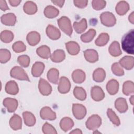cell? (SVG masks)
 Returning a JSON list of instances; mask_svg holds the SVG:
<instances>
[{"label": "cell", "mask_w": 134, "mask_h": 134, "mask_svg": "<svg viewBox=\"0 0 134 134\" xmlns=\"http://www.w3.org/2000/svg\"><path fill=\"white\" fill-rule=\"evenodd\" d=\"M44 15L48 18H54L59 14V10L52 5L46 6L44 9Z\"/></svg>", "instance_id": "cell-32"}, {"label": "cell", "mask_w": 134, "mask_h": 134, "mask_svg": "<svg viewBox=\"0 0 134 134\" xmlns=\"http://www.w3.org/2000/svg\"><path fill=\"white\" fill-rule=\"evenodd\" d=\"M72 78L74 83L81 84L84 82L86 78V75L83 70L76 69L72 72Z\"/></svg>", "instance_id": "cell-19"}, {"label": "cell", "mask_w": 134, "mask_h": 134, "mask_svg": "<svg viewBox=\"0 0 134 134\" xmlns=\"http://www.w3.org/2000/svg\"><path fill=\"white\" fill-rule=\"evenodd\" d=\"M112 72L114 74L118 76H123L125 74L124 70L118 62L114 63L111 67Z\"/></svg>", "instance_id": "cell-42"}, {"label": "cell", "mask_w": 134, "mask_h": 134, "mask_svg": "<svg viewBox=\"0 0 134 134\" xmlns=\"http://www.w3.org/2000/svg\"><path fill=\"white\" fill-rule=\"evenodd\" d=\"M42 130L43 133L44 134H57V131L55 128L49 124L48 122H45L42 128Z\"/></svg>", "instance_id": "cell-45"}, {"label": "cell", "mask_w": 134, "mask_h": 134, "mask_svg": "<svg viewBox=\"0 0 134 134\" xmlns=\"http://www.w3.org/2000/svg\"><path fill=\"white\" fill-rule=\"evenodd\" d=\"M95 130H96L95 131H94V132H93V133H100V132H98V131H97L96 129Z\"/></svg>", "instance_id": "cell-54"}, {"label": "cell", "mask_w": 134, "mask_h": 134, "mask_svg": "<svg viewBox=\"0 0 134 134\" xmlns=\"http://www.w3.org/2000/svg\"><path fill=\"white\" fill-rule=\"evenodd\" d=\"M119 64L126 70H131L134 66V58L132 56L126 55L122 57L119 61Z\"/></svg>", "instance_id": "cell-13"}, {"label": "cell", "mask_w": 134, "mask_h": 134, "mask_svg": "<svg viewBox=\"0 0 134 134\" xmlns=\"http://www.w3.org/2000/svg\"><path fill=\"white\" fill-rule=\"evenodd\" d=\"M91 96L94 100L99 102L104 98L105 93L100 86H94L91 88Z\"/></svg>", "instance_id": "cell-10"}, {"label": "cell", "mask_w": 134, "mask_h": 134, "mask_svg": "<svg viewBox=\"0 0 134 134\" xmlns=\"http://www.w3.org/2000/svg\"><path fill=\"white\" fill-rule=\"evenodd\" d=\"M102 124V118L98 115H92L87 119L85 125L90 130H95L98 128Z\"/></svg>", "instance_id": "cell-5"}, {"label": "cell", "mask_w": 134, "mask_h": 134, "mask_svg": "<svg viewBox=\"0 0 134 134\" xmlns=\"http://www.w3.org/2000/svg\"><path fill=\"white\" fill-rule=\"evenodd\" d=\"M106 77L105 71L100 68L95 69L93 73V79L96 82H102Z\"/></svg>", "instance_id": "cell-33"}, {"label": "cell", "mask_w": 134, "mask_h": 134, "mask_svg": "<svg viewBox=\"0 0 134 134\" xmlns=\"http://www.w3.org/2000/svg\"><path fill=\"white\" fill-rule=\"evenodd\" d=\"M24 12L28 15L35 14L38 10V7L35 3L32 1H27L23 6Z\"/></svg>", "instance_id": "cell-27"}, {"label": "cell", "mask_w": 134, "mask_h": 134, "mask_svg": "<svg viewBox=\"0 0 134 134\" xmlns=\"http://www.w3.org/2000/svg\"><path fill=\"white\" fill-rule=\"evenodd\" d=\"M36 53L38 55L44 59H48L51 55L50 49L46 45H43L38 47L36 49Z\"/></svg>", "instance_id": "cell-30"}, {"label": "cell", "mask_w": 134, "mask_h": 134, "mask_svg": "<svg viewBox=\"0 0 134 134\" xmlns=\"http://www.w3.org/2000/svg\"><path fill=\"white\" fill-rule=\"evenodd\" d=\"M12 49L16 53H20L26 51V46L23 41H18L13 44Z\"/></svg>", "instance_id": "cell-43"}, {"label": "cell", "mask_w": 134, "mask_h": 134, "mask_svg": "<svg viewBox=\"0 0 134 134\" xmlns=\"http://www.w3.org/2000/svg\"><path fill=\"white\" fill-rule=\"evenodd\" d=\"M107 115L110 121L116 126H119L120 125V121L116 113L111 108H108L107 110Z\"/></svg>", "instance_id": "cell-40"}, {"label": "cell", "mask_w": 134, "mask_h": 134, "mask_svg": "<svg viewBox=\"0 0 134 134\" xmlns=\"http://www.w3.org/2000/svg\"><path fill=\"white\" fill-rule=\"evenodd\" d=\"M51 2L54 4V5L60 7H62L64 3L65 2V1L64 0H61V1H58V0H54V1H52Z\"/></svg>", "instance_id": "cell-49"}, {"label": "cell", "mask_w": 134, "mask_h": 134, "mask_svg": "<svg viewBox=\"0 0 134 134\" xmlns=\"http://www.w3.org/2000/svg\"><path fill=\"white\" fill-rule=\"evenodd\" d=\"M50 59L53 62L59 63L63 61L65 58V53L63 50L57 49L50 55Z\"/></svg>", "instance_id": "cell-29"}, {"label": "cell", "mask_w": 134, "mask_h": 134, "mask_svg": "<svg viewBox=\"0 0 134 134\" xmlns=\"http://www.w3.org/2000/svg\"><path fill=\"white\" fill-rule=\"evenodd\" d=\"M73 94L75 98L81 101L84 100L86 98V91L82 87H75L73 90Z\"/></svg>", "instance_id": "cell-36"}, {"label": "cell", "mask_w": 134, "mask_h": 134, "mask_svg": "<svg viewBox=\"0 0 134 134\" xmlns=\"http://www.w3.org/2000/svg\"><path fill=\"white\" fill-rule=\"evenodd\" d=\"M3 105L7 108L9 113H13L16 111L18 107V101L15 98L7 97L3 102Z\"/></svg>", "instance_id": "cell-11"}, {"label": "cell", "mask_w": 134, "mask_h": 134, "mask_svg": "<svg viewBox=\"0 0 134 134\" xmlns=\"http://www.w3.org/2000/svg\"><path fill=\"white\" fill-rule=\"evenodd\" d=\"M23 117L25 124L28 127H32L35 125L36 119L35 116L30 111H26L23 113Z\"/></svg>", "instance_id": "cell-28"}, {"label": "cell", "mask_w": 134, "mask_h": 134, "mask_svg": "<svg viewBox=\"0 0 134 134\" xmlns=\"http://www.w3.org/2000/svg\"><path fill=\"white\" fill-rule=\"evenodd\" d=\"M30 61V58L27 55H19L17 59V62L19 64L24 68H27L29 65Z\"/></svg>", "instance_id": "cell-44"}, {"label": "cell", "mask_w": 134, "mask_h": 134, "mask_svg": "<svg viewBox=\"0 0 134 134\" xmlns=\"http://www.w3.org/2000/svg\"><path fill=\"white\" fill-rule=\"evenodd\" d=\"M108 51L110 54L114 57H117L120 55L122 53L120 49V44L117 41H113L109 46Z\"/></svg>", "instance_id": "cell-26"}, {"label": "cell", "mask_w": 134, "mask_h": 134, "mask_svg": "<svg viewBox=\"0 0 134 134\" xmlns=\"http://www.w3.org/2000/svg\"><path fill=\"white\" fill-rule=\"evenodd\" d=\"M133 95H131V97L129 98V100H130V103H131V104L132 105H133V102H134V99H133Z\"/></svg>", "instance_id": "cell-53"}, {"label": "cell", "mask_w": 134, "mask_h": 134, "mask_svg": "<svg viewBox=\"0 0 134 134\" xmlns=\"http://www.w3.org/2000/svg\"><path fill=\"white\" fill-rule=\"evenodd\" d=\"M70 133H74V134H82V131H81V129H74L73 130H72V131H71L70 132Z\"/></svg>", "instance_id": "cell-52"}, {"label": "cell", "mask_w": 134, "mask_h": 134, "mask_svg": "<svg viewBox=\"0 0 134 134\" xmlns=\"http://www.w3.org/2000/svg\"><path fill=\"white\" fill-rule=\"evenodd\" d=\"M65 47L68 53L72 55H77L80 51L79 44L75 41H70L65 43Z\"/></svg>", "instance_id": "cell-17"}, {"label": "cell", "mask_w": 134, "mask_h": 134, "mask_svg": "<svg viewBox=\"0 0 134 134\" xmlns=\"http://www.w3.org/2000/svg\"><path fill=\"white\" fill-rule=\"evenodd\" d=\"M109 40V36L107 33H101L95 41V43L98 47H103L106 45Z\"/></svg>", "instance_id": "cell-35"}, {"label": "cell", "mask_w": 134, "mask_h": 134, "mask_svg": "<svg viewBox=\"0 0 134 134\" xmlns=\"http://www.w3.org/2000/svg\"><path fill=\"white\" fill-rule=\"evenodd\" d=\"M71 88V83L68 78L65 76L60 77L58 86L59 92L61 94L68 93Z\"/></svg>", "instance_id": "cell-7"}, {"label": "cell", "mask_w": 134, "mask_h": 134, "mask_svg": "<svg viewBox=\"0 0 134 134\" xmlns=\"http://www.w3.org/2000/svg\"><path fill=\"white\" fill-rule=\"evenodd\" d=\"M40 116L43 120H54L57 118L55 113L48 106H45L41 108L40 111Z\"/></svg>", "instance_id": "cell-8"}, {"label": "cell", "mask_w": 134, "mask_h": 134, "mask_svg": "<svg viewBox=\"0 0 134 134\" xmlns=\"http://www.w3.org/2000/svg\"><path fill=\"white\" fill-rule=\"evenodd\" d=\"M74 123L73 120L70 117H65L61 119L60 122V127L64 132H66L72 128Z\"/></svg>", "instance_id": "cell-23"}, {"label": "cell", "mask_w": 134, "mask_h": 134, "mask_svg": "<svg viewBox=\"0 0 134 134\" xmlns=\"http://www.w3.org/2000/svg\"><path fill=\"white\" fill-rule=\"evenodd\" d=\"M83 53L85 59L90 63H95L98 60V52L94 49H86L83 52Z\"/></svg>", "instance_id": "cell-16"}, {"label": "cell", "mask_w": 134, "mask_h": 134, "mask_svg": "<svg viewBox=\"0 0 134 134\" xmlns=\"http://www.w3.org/2000/svg\"><path fill=\"white\" fill-rule=\"evenodd\" d=\"M14 39L13 33L8 30H4L1 33V40L4 43H9Z\"/></svg>", "instance_id": "cell-39"}, {"label": "cell", "mask_w": 134, "mask_h": 134, "mask_svg": "<svg viewBox=\"0 0 134 134\" xmlns=\"http://www.w3.org/2000/svg\"><path fill=\"white\" fill-rule=\"evenodd\" d=\"M2 24L6 26H14L16 23L17 19L16 15L13 13H7L3 15L1 17Z\"/></svg>", "instance_id": "cell-14"}, {"label": "cell", "mask_w": 134, "mask_h": 134, "mask_svg": "<svg viewBox=\"0 0 134 134\" xmlns=\"http://www.w3.org/2000/svg\"><path fill=\"white\" fill-rule=\"evenodd\" d=\"M73 26L76 33L79 34H81L83 32L87 27V20L85 18H82L79 22H74Z\"/></svg>", "instance_id": "cell-34"}, {"label": "cell", "mask_w": 134, "mask_h": 134, "mask_svg": "<svg viewBox=\"0 0 134 134\" xmlns=\"http://www.w3.org/2000/svg\"><path fill=\"white\" fill-rule=\"evenodd\" d=\"M134 31L131 29L126 33L121 39V47L123 50L128 54H133Z\"/></svg>", "instance_id": "cell-1"}, {"label": "cell", "mask_w": 134, "mask_h": 134, "mask_svg": "<svg viewBox=\"0 0 134 134\" xmlns=\"http://www.w3.org/2000/svg\"><path fill=\"white\" fill-rule=\"evenodd\" d=\"M106 5V2L103 0H94L92 2V6L94 9L99 10L103 9Z\"/></svg>", "instance_id": "cell-46"}, {"label": "cell", "mask_w": 134, "mask_h": 134, "mask_svg": "<svg viewBox=\"0 0 134 134\" xmlns=\"http://www.w3.org/2000/svg\"><path fill=\"white\" fill-rule=\"evenodd\" d=\"M9 126L14 130L20 129L22 127V119L21 117L18 115L14 114L9 120Z\"/></svg>", "instance_id": "cell-18"}, {"label": "cell", "mask_w": 134, "mask_h": 134, "mask_svg": "<svg viewBox=\"0 0 134 134\" xmlns=\"http://www.w3.org/2000/svg\"><path fill=\"white\" fill-rule=\"evenodd\" d=\"M46 32L48 37L52 40H58L61 37L60 30L55 26L49 25L46 29Z\"/></svg>", "instance_id": "cell-12"}, {"label": "cell", "mask_w": 134, "mask_h": 134, "mask_svg": "<svg viewBox=\"0 0 134 134\" xmlns=\"http://www.w3.org/2000/svg\"><path fill=\"white\" fill-rule=\"evenodd\" d=\"M0 8L3 11L9 10V8L6 3V2L4 0H0Z\"/></svg>", "instance_id": "cell-48"}, {"label": "cell", "mask_w": 134, "mask_h": 134, "mask_svg": "<svg viewBox=\"0 0 134 134\" xmlns=\"http://www.w3.org/2000/svg\"><path fill=\"white\" fill-rule=\"evenodd\" d=\"M11 57L10 51L6 49L0 50V62L1 63H5L8 62Z\"/></svg>", "instance_id": "cell-41"}, {"label": "cell", "mask_w": 134, "mask_h": 134, "mask_svg": "<svg viewBox=\"0 0 134 134\" xmlns=\"http://www.w3.org/2000/svg\"><path fill=\"white\" fill-rule=\"evenodd\" d=\"M40 34L36 31L29 32L26 37L28 43L31 46H35L38 44L40 41Z\"/></svg>", "instance_id": "cell-15"}, {"label": "cell", "mask_w": 134, "mask_h": 134, "mask_svg": "<svg viewBox=\"0 0 134 134\" xmlns=\"http://www.w3.org/2000/svg\"><path fill=\"white\" fill-rule=\"evenodd\" d=\"M57 21L60 29L66 35L71 36L73 32V29L70 19L66 16H62Z\"/></svg>", "instance_id": "cell-2"}, {"label": "cell", "mask_w": 134, "mask_h": 134, "mask_svg": "<svg viewBox=\"0 0 134 134\" xmlns=\"http://www.w3.org/2000/svg\"><path fill=\"white\" fill-rule=\"evenodd\" d=\"M72 112L74 116L79 120L82 119L86 115V107L80 104H73L72 105Z\"/></svg>", "instance_id": "cell-6"}, {"label": "cell", "mask_w": 134, "mask_h": 134, "mask_svg": "<svg viewBox=\"0 0 134 134\" xmlns=\"http://www.w3.org/2000/svg\"><path fill=\"white\" fill-rule=\"evenodd\" d=\"M115 107L120 113H124L128 110V106L125 98L119 97L116 99L115 102Z\"/></svg>", "instance_id": "cell-22"}, {"label": "cell", "mask_w": 134, "mask_h": 134, "mask_svg": "<svg viewBox=\"0 0 134 134\" xmlns=\"http://www.w3.org/2000/svg\"><path fill=\"white\" fill-rule=\"evenodd\" d=\"M119 83L115 79H111L106 84V90L108 93L111 95H115L118 92Z\"/></svg>", "instance_id": "cell-21"}, {"label": "cell", "mask_w": 134, "mask_h": 134, "mask_svg": "<svg viewBox=\"0 0 134 134\" xmlns=\"http://www.w3.org/2000/svg\"><path fill=\"white\" fill-rule=\"evenodd\" d=\"M8 2L11 6L15 7V6H18L19 5V4L21 3V1H20V0H9Z\"/></svg>", "instance_id": "cell-50"}, {"label": "cell", "mask_w": 134, "mask_h": 134, "mask_svg": "<svg viewBox=\"0 0 134 134\" xmlns=\"http://www.w3.org/2000/svg\"><path fill=\"white\" fill-rule=\"evenodd\" d=\"M5 92L9 94L15 95L19 92V88L17 83L14 81H9L7 82L5 87Z\"/></svg>", "instance_id": "cell-24"}, {"label": "cell", "mask_w": 134, "mask_h": 134, "mask_svg": "<svg viewBox=\"0 0 134 134\" xmlns=\"http://www.w3.org/2000/svg\"><path fill=\"white\" fill-rule=\"evenodd\" d=\"M11 77L21 81H30L29 78L25 70L20 66H15L13 67L10 72Z\"/></svg>", "instance_id": "cell-4"}, {"label": "cell", "mask_w": 134, "mask_h": 134, "mask_svg": "<svg viewBox=\"0 0 134 134\" xmlns=\"http://www.w3.org/2000/svg\"><path fill=\"white\" fill-rule=\"evenodd\" d=\"M47 79L49 82L53 84H57L59 82V72L55 68L50 69L47 73Z\"/></svg>", "instance_id": "cell-31"}, {"label": "cell", "mask_w": 134, "mask_h": 134, "mask_svg": "<svg viewBox=\"0 0 134 134\" xmlns=\"http://www.w3.org/2000/svg\"><path fill=\"white\" fill-rule=\"evenodd\" d=\"M128 20L129 22H130L132 24H133L134 23V12H132L131 14L129 15Z\"/></svg>", "instance_id": "cell-51"}, {"label": "cell", "mask_w": 134, "mask_h": 134, "mask_svg": "<svg viewBox=\"0 0 134 134\" xmlns=\"http://www.w3.org/2000/svg\"><path fill=\"white\" fill-rule=\"evenodd\" d=\"M99 17L102 24L106 27H113L116 23V18L111 12H103L100 15Z\"/></svg>", "instance_id": "cell-3"}, {"label": "cell", "mask_w": 134, "mask_h": 134, "mask_svg": "<svg viewBox=\"0 0 134 134\" xmlns=\"http://www.w3.org/2000/svg\"><path fill=\"white\" fill-rule=\"evenodd\" d=\"M122 92L125 95L128 96L134 92V83L131 81L125 82L122 85Z\"/></svg>", "instance_id": "cell-37"}, {"label": "cell", "mask_w": 134, "mask_h": 134, "mask_svg": "<svg viewBox=\"0 0 134 134\" xmlns=\"http://www.w3.org/2000/svg\"><path fill=\"white\" fill-rule=\"evenodd\" d=\"M74 5L79 8H83L85 7L88 4V1L87 0H74L73 1Z\"/></svg>", "instance_id": "cell-47"}, {"label": "cell", "mask_w": 134, "mask_h": 134, "mask_svg": "<svg viewBox=\"0 0 134 134\" xmlns=\"http://www.w3.org/2000/svg\"><path fill=\"white\" fill-rule=\"evenodd\" d=\"M38 88L40 93L43 96L50 95L52 90L51 85L46 80L42 78H40L39 81Z\"/></svg>", "instance_id": "cell-9"}, {"label": "cell", "mask_w": 134, "mask_h": 134, "mask_svg": "<svg viewBox=\"0 0 134 134\" xmlns=\"http://www.w3.org/2000/svg\"><path fill=\"white\" fill-rule=\"evenodd\" d=\"M96 35V31L94 29H90L86 32L81 36V40L85 43L90 42Z\"/></svg>", "instance_id": "cell-38"}, {"label": "cell", "mask_w": 134, "mask_h": 134, "mask_svg": "<svg viewBox=\"0 0 134 134\" xmlns=\"http://www.w3.org/2000/svg\"><path fill=\"white\" fill-rule=\"evenodd\" d=\"M45 65L43 63L40 61L36 62L32 66L31 74L34 77H39L42 73L44 69Z\"/></svg>", "instance_id": "cell-20"}, {"label": "cell", "mask_w": 134, "mask_h": 134, "mask_svg": "<svg viewBox=\"0 0 134 134\" xmlns=\"http://www.w3.org/2000/svg\"><path fill=\"white\" fill-rule=\"evenodd\" d=\"M129 5L127 2L121 1L117 3L115 7V10L116 13L119 15L122 16L125 15L128 12V11L129 10Z\"/></svg>", "instance_id": "cell-25"}]
</instances>
